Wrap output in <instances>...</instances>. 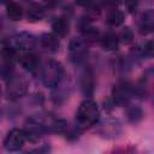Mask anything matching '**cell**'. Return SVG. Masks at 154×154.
Instances as JSON below:
<instances>
[{"label":"cell","mask_w":154,"mask_h":154,"mask_svg":"<svg viewBox=\"0 0 154 154\" xmlns=\"http://www.w3.org/2000/svg\"><path fill=\"white\" fill-rule=\"evenodd\" d=\"M100 117V109L96 102L91 99H87L81 102L76 112V125L78 129H89L96 124Z\"/></svg>","instance_id":"1"},{"label":"cell","mask_w":154,"mask_h":154,"mask_svg":"<svg viewBox=\"0 0 154 154\" xmlns=\"http://www.w3.org/2000/svg\"><path fill=\"white\" fill-rule=\"evenodd\" d=\"M64 76V67L57 60H48L45 63L41 71V79L46 88H55L59 85Z\"/></svg>","instance_id":"2"},{"label":"cell","mask_w":154,"mask_h":154,"mask_svg":"<svg viewBox=\"0 0 154 154\" xmlns=\"http://www.w3.org/2000/svg\"><path fill=\"white\" fill-rule=\"evenodd\" d=\"M28 140V136L24 131V129H12L8 131L4 140V148L7 152H18L24 146L25 141Z\"/></svg>","instance_id":"3"},{"label":"cell","mask_w":154,"mask_h":154,"mask_svg":"<svg viewBox=\"0 0 154 154\" xmlns=\"http://www.w3.org/2000/svg\"><path fill=\"white\" fill-rule=\"evenodd\" d=\"M88 54V47L83 38L73 37L69 45V57L73 63H82Z\"/></svg>","instance_id":"4"},{"label":"cell","mask_w":154,"mask_h":154,"mask_svg":"<svg viewBox=\"0 0 154 154\" xmlns=\"http://www.w3.org/2000/svg\"><path fill=\"white\" fill-rule=\"evenodd\" d=\"M132 96V88L128 83H119L112 90V100L114 105L126 106Z\"/></svg>","instance_id":"5"},{"label":"cell","mask_w":154,"mask_h":154,"mask_svg":"<svg viewBox=\"0 0 154 154\" xmlns=\"http://www.w3.org/2000/svg\"><path fill=\"white\" fill-rule=\"evenodd\" d=\"M36 37L26 31L17 32L13 36V47L16 49H19L20 52H29L35 48L36 46Z\"/></svg>","instance_id":"6"},{"label":"cell","mask_w":154,"mask_h":154,"mask_svg":"<svg viewBox=\"0 0 154 154\" xmlns=\"http://www.w3.org/2000/svg\"><path fill=\"white\" fill-rule=\"evenodd\" d=\"M26 91V83L23 78L20 77H11L7 81V87H6V94L8 99H18L23 96Z\"/></svg>","instance_id":"7"},{"label":"cell","mask_w":154,"mask_h":154,"mask_svg":"<svg viewBox=\"0 0 154 154\" xmlns=\"http://www.w3.org/2000/svg\"><path fill=\"white\" fill-rule=\"evenodd\" d=\"M24 131H25V134L28 136V140H30L31 142H36L45 134L46 126H45V124H42V123L37 122V120L29 119L26 122V124H25Z\"/></svg>","instance_id":"8"},{"label":"cell","mask_w":154,"mask_h":154,"mask_svg":"<svg viewBox=\"0 0 154 154\" xmlns=\"http://www.w3.org/2000/svg\"><path fill=\"white\" fill-rule=\"evenodd\" d=\"M41 46L48 51V52H57L59 49V40H58V36L53 32H45L40 36L38 38Z\"/></svg>","instance_id":"9"},{"label":"cell","mask_w":154,"mask_h":154,"mask_svg":"<svg viewBox=\"0 0 154 154\" xmlns=\"http://www.w3.org/2000/svg\"><path fill=\"white\" fill-rule=\"evenodd\" d=\"M18 61L19 64L22 65V67L26 71H35L37 69V65H38V59L35 54H31V53H25V54H22L19 58H18Z\"/></svg>","instance_id":"10"},{"label":"cell","mask_w":154,"mask_h":154,"mask_svg":"<svg viewBox=\"0 0 154 154\" xmlns=\"http://www.w3.org/2000/svg\"><path fill=\"white\" fill-rule=\"evenodd\" d=\"M52 29L53 32L58 36V37H65L69 34L70 30V23L66 18H57L53 24H52Z\"/></svg>","instance_id":"11"},{"label":"cell","mask_w":154,"mask_h":154,"mask_svg":"<svg viewBox=\"0 0 154 154\" xmlns=\"http://www.w3.org/2000/svg\"><path fill=\"white\" fill-rule=\"evenodd\" d=\"M23 13H24L23 8L18 2H14V1H8L7 2V5H6V14L11 20H13V22L20 20L22 17H23Z\"/></svg>","instance_id":"12"},{"label":"cell","mask_w":154,"mask_h":154,"mask_svg":"<svg viewBox=\"0 0 154 154\" xmlns=\"http://www.w3.org/2000/svg\"><path fill=\"white\" fill-rule=\"evenodd\" d=\"M140 28L142 32H150L154 30V10L153 8H149L142 14Z\"/></svg>","instance_id":"13"},{"label":"cell","mask_w":154,"mask_h":154,"mask_svg":"<svg viewBox=\"0 0 154 154\" xmlns=\"http://www.w3.org/2000/svg\"><path fill=\"white\" fill-rule=\"evenodd\" d=\"M100 43L105 51H116L119 45V38L117 35L108 32L102 36V38L100 40Z\"/></svg>","instance_id":"14"},{"label":"cell","mask_w":154,"mask_h":154,"mask_svg":"<svg viewBox=\"0 0 154 154\" xmlns=\"http://www.w3.org/2000/svg\"><path fill=\"white\" fill-rule=\"evenodd\" d=\"M81 89L85 95H90L94 89V79L90 71H84L81 76Z\"/></svg>","instance_id":"15"},{"label":"cell","mask_w":154,"mask_h":154,"mask_svg":"<svg viewBox=\"0 0 154 154\" xmlns=\"http://www.w3.org/2000/svg\"><path fill=\"white\" fill-rule=\"evenodd\" d=\"M143 117V112L140 107L137 106H131V107H128L126 109V118L130 123H137L142 119Z\"/></svg>","instance_id":"16"},{"label":"cell","mask_w":154,"mask_h":154,"mask_svg":"<svg viewBox=\"0 0 154 154\" xmlns=\"http://www.w3.org/2000/svg\"><path fill=\"white\" fill-rule=\"evenodd\" d=\"M123 22H124V14L118 10H113L107 17V23L112 26H119L120 24H123Z\"/></svg>","instance_id":"17"},{"label":"cell","mask_w":154,"mask_h":154,"mask_svg":"<svg viewBox=\"0 0 154 154\" xmlns=\"http://www.w3.org/2000/svg\"><path fill=\"white\" fill-rule=\"evenodd\" d=\"M141 55L147 59L154 58V41H147L141 47Z\"/></svg>","instance_id":"18"},{"label":"cell","mask_w":154,"mask_h":154,"mask_svg":"<svg viewBox=\"0 0 154 154\" xmlns=\"http://www.w3.org/2000/svg\"><path fill=\"white\" fill-rule=\"evenodd\" d=\"M42 16H43V12H42V10L40 8V7H35V8H31V10H29V12H28V18L30 19V20H40L41 18H42Z\"/></svg>","instance_id":"19"},{"label":"cell","mask_w":154,"mask_h":154,"mask_svg":"<svg viewBox=\"0 0 154 154\" xmlns=\"http://www.w3.org/2000/svg\"><path fill=\"white\" fill-rule=\"evenodd\" d=\"M120 38H122L123 42H125V43L131 42V41H132V31H131L129 28L123 29V31L120 32Z\"/></svg>","instance_id":"20"},{"label":"cell","mask_w":154,"mask_h":154,"mask_svg":"<svg viewBox=\"0 0 154 154\" xmlns=\"http://www.w3.org/2000/svg\"><path fill=\"white\" fill-rule=\"evenodd\" d=\"M124 2H125V6L130 13H134L137 10V5H138L137 0H124Z\"/></svg>","instance_id":"21"},{"label":"cell","mask_w":154,"mask_h":154,"mask_svg":"<svg viewBox=\"0 0 154 154\" xmlns=\"http://www.w3.org/2000/svg\"><path fill=\"white\" fill-rule=\"evenodd\" d=\"M93 1L94 0H75V2L78 6H82V7H89L93 4Z\"/></svg>","instance_id":"22"},{"label":"cell","mask_w":154,"mask_h":154,"mask_svg":"<svg viewBox=\"0 0 154 154\" xmlns=\"http://www.w3.org/2000/svg\"><path fill=\"white\" fill-rule=\"evenodd\" d=\"M1 1H2V2H6V1H8V0H1Z\"/></svg>","instance_id":"23"}]
</instances>
